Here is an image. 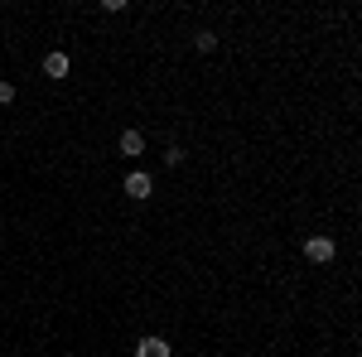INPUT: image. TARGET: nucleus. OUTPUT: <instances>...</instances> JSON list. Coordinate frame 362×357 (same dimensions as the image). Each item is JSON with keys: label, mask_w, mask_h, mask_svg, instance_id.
Listing matches in <instances>:
<instances>
[{"label": "nucleus", "mask_w": 362, "mask_h": 357, "mask_svg": "<svg viewBox=\"0 0 362 357\" xmlns=\"http://www.w3.org/2000/svg\"><path fill=\"white\" fill-rule=\"evenodd\" d=\"M334 256H338L334 237H309V242H305V261H314V266H329Z\"/></svg>", "instance_id": "obj_1"}, {"label": "nucleus", "mask_w": 362, "mask_h": 357, "mask_svg": "<svg viewBox=\"0 0 362 357\" xmlns=\"http://www.w3.org/2000/svg\"><path fill=\"white\" fill-rule=\"evenodd\" d=\"M15 102V83H0V107H10Z\"/></svg>", "instance_id": "obj_7"}, {"label": "nucleus", "mask_w": 362, "mask_h": 357, "mask_svg": "<svg viewBox=\"0 0 362 357\" xmlns=\"http://www.w3.org/2000/svg\"><path fill=\"white\" fill-rule=\"evenodd\" d=\"M194 44H198V54H213V49H218V34L203 29V34H194Z\"/></svg>", "instance_id": "obj_6"}, {"label": "nucleus", "mask_w": 362, "mask_h": 357, "mask_svg": "<svg viewBox=\"0 0 362 357\" xmlns=\"http://www.w3.org/2000/svg\"><path fill=\"white\" fill-rule=\"evenodd\" d=\"M68 68H73V63H68V54H58V49L44 58V78H68Z\"/></svg>", "instance_id": "obj_4"}, {"label": "nucleus", "mask_w": 362, "mask_h": 357, "mask_svg": "<svg viewBox=\"0 0 362 357\" xmlns=\"http://www.w3.org/2000/svg\"><path fill=\"white\" fill-rule=\"evenodd\" d=\"M121 155H145V136L140 131H121Z\"/></svg>", "instance_id": "obj_5"}, {"label": "nucleus", "mask_w": 362, "mask_h": 357, "mask_svg": "<svg viewBox=\"0 0 362 357\" xmlns=\"http://www.w3.org/2000/svg\"><path fill=\"white\" fill-rule=\"evenodd\" d=\"M136 357H174V348H169L165 338H155V333H145L136 343Z\"/></svg>", "instance_id": "obj_2"}, {"label": "nucleus", "mask_w": 362, "mask_h": 357, "mask_svg": "<svg viewBox=\"0 0 362 357\" xmlns=\"http://www.w3.org/2000/svg\"><path fill=\"white\" fill-rule=\"evenodd\" d=\"M150 189H155V179H150L145 169H131V174H126V193H131V198H150Z\"/></svg>", "instance_id": "obj_3"}]
</instances>
